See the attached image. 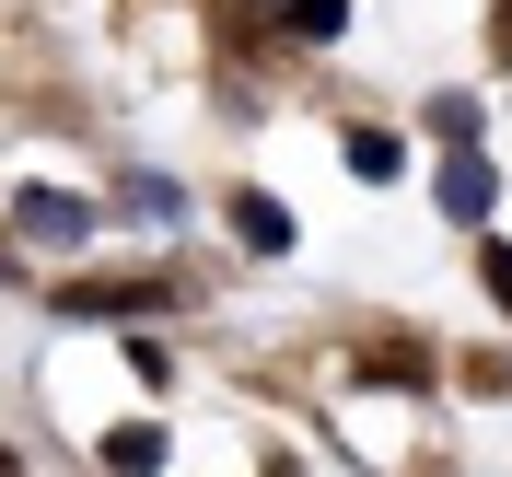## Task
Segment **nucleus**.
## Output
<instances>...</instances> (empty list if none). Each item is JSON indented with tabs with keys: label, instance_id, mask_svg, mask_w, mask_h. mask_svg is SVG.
<instances>
[{
	"label": "nucleus",
	"instance_id": "1",
	"mask_svg": "<svg viewBox=\"0 0 512 477\" xmlns=\"http://www.w3.org/2000/svg\"><path fill=\"white\" fill-rule=\"evenodd\" d=\"M431 198H443V222H466V233H478L489 210H501V163H489L478 140H454V163H443V187H431Z\"/></svg>",
	"mask_w": 512,
	"mask_h": 477
},
{
	"label": "nucleus",
	"instance_id": "2",
	"mask_svg": "<svg viewBox=\"0 0 512 477\" xmlns=\"http://www.w3.org/2000/svg\"><path fill=\"white\" fill-rule=\"evenodd\" d=\"M94 198H59V187H24L12 198V233H35V245H94Z\"/></svg>",
	"mask_w": 512,
	"mask_h": 477
},
{
	"label": "nucleus",
	"instance_id": "3",
	"mask_svg": "<svg viewBox=\"0 0 512 477\" xmlns=\"http://www.w3.org/2000/svg\"><path fill=\"white\" fill-rule=\"evenodd\" d=\"M222 222H233V245H245V256H291V210H280L268 187H233Z\"/></svg>",
	"mask_w": 512,
	"mask_h": 477
},
{
	"label": "nucleus",
	"instance_id": "4",
	"mask_svg": "<svg viewBox=\"0 0 512 477\" xmlns=\"http://www.w3.org/2000/svg\"><path fill=\"white\" fill-rule=\"evenodd\" d=\"M163 280H70L59 291V315H152Z\"/></svg>",
	"mask_w": 512,
	"mask_h": 477
},
{
	"label": "nucleus",
	"instance_id": "5",
	"mask_svg": "<svg viewBox=\"0 0 512 477\" xmlns=\"http://www.w3.org/2000/svg\"><path fill=\"white\" fill-rule=\"evenodd\" d=\"M105 466L117 477H163V419H117L105 431Z\"/></svg>",
	"mask_w": 512,
	"mask_h": 477
},
{
	"label": "nucleus",
	"instance_id": "6",
	"mask_svg": "<svg viewBox=\"0 0 512 477\" xmlns=\"http://www.w3.org/2000/svg\"><path fill=\"white\" fill-rule=\"evenodd\" d=\"M350 175L361 187H396V175H408V140H396V128H350Z\"/></svg>",
	"mask_w": 512,
	"mask_h": 477
},
{
	"label": "nucleus",
	"instance_id": "7",
	"mask_svg": "<svg viewBox=\"0 0 512 477\" xmlns=\"http://www.w3.org/2000/svg\"><path fill=\"white\" fill-rule=\"evenodd\" d=\"M361 384H431V350L419 338H373L361 350Z\"/></svg>",
	"mask_w": 512,
	"mask_h": 477
},
{
	"label": "nucleus",
	"instance_id": "8",
	"mask_svg": "<svg viewBox=\"0 0 512 477\" xmlns=\"http://www.w3.org/2000/svg\"><path fill=\"white\" fill-rule=\"evenodd\" d=\"M117 210H140V222H175L187 198H175V175H128V187H117Z\"/></svg>",
	"mask_w": 512,
	"mask_h": 477
},
{
	"label": "nucleus",
	"instance_id": "9",
	"mask_svg": "<svg viewBox=\"0 0 512 477\" xmlns=\"http://www.w3.org/2000/svg\"><path fill=\"white\" fill-rule=\"evenodd\" d=\"M338 24H350V0H291V12H280V35H303V47H326Z\"/></svg>",
	"mask_w": 512,
	"mask_h": 477
},
{
	"label": "nucleus",
	"instance_id": "10",
	"mask_svg": "<svg viewBox=\"0 0 512 477\" xmlns=\"http://www.w3.org/2000/svg\"><path fill=\"white\" fill-rule=\"evenodd\" d=\"M478 280H489V303L512 315V245H501V233H478Z\"/></svg>",
	"mask_w": 512,
	"mask_h": 477
},
{
	"label": "nucleus",
	"instance_id": "11",
	"mask_svg": "<svg viewBox=\"0 0 512 477\" xmlns=\"http://www.w3.org/2000/svg\"><path fill=\"white\" fill-rule=\"evenodd\" d=\"M431 128L443 140H478V94H431Z\"/></svg>",
	"mask_w": 512,
	"mask_h": 477
},
{
	"label": "nucleus",
	"instance_id": "12",
	"mask_svg": "<svg viewBox=\"0 0 512 477\" xmlns=\"http://www.w3.org/2000/svg\"><path fill=\"white\" fill-rule=\"evenodd\" d=\"M489 47H501V70H512V0H501V12H489Z\"/></svg>",
	"mask_w": 512,
	"mask_h": 477
},
{
	"label": "nucleus",
	"instance_id": "13",
	"mask_svg": "<svg viewBox=\"0 0 512 477\" xmlns=\"http://www.w3.org/2000/svg\"><path fill=\"white\" fill-rule=\"evenodd\" d=\"M0 280H24V256H12V233H0Z\"/></svg>",
	"mask_w": 512,
	"mask_h": 477
}]
</instances>
